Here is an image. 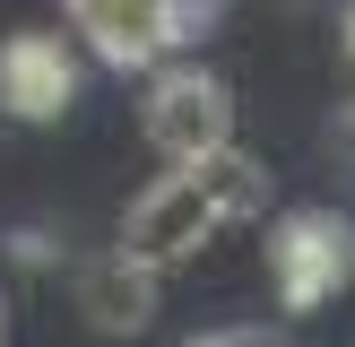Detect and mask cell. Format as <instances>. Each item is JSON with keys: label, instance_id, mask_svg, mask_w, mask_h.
Returning a JSON list of instances; mask_svg holds the SVG:
<instances>
[{"label": "cell", "instance_id": "6da1fadb", "mask_svg": "<svg viewBox=\"0 0 355 347\" xmlns=\"http://www.w3.org/2000/svg\"><path fill=\"white\" fill-rule=\"evenodd\" d=\"M61 9H69V26L87 35V52L104 69H165L208 26L217 0H61Z\"/></svg>", "mask_w": 355, "mask_h": 347}, {"label": "cell", "instance_id": "7a4b0ae2", "mask_svg": "<svg viewBox=\"0 0 355 347\" xmlns=\"http://www.w3.org/2000/svg\"><path fill=\"white\" fill-rule=\"evenodd\" d=\"M139 121H148V148L165 156V165H200V156L234 148V96H225V78H208L200 61H165L156 69Z\"/></svg>", "mask_w": 355, "mask_h": 347}, {"label": "cell", "instance_id": "3957f363", "mask_svg": "<svg viewBox=\"0 0 355 347\" xmlns=\"http://www.w3.org/2000/svg\"><path fill=\"white\" fill-rule=\"evenodd\" d=\"M355 278V226L338 208H286L269 226V287L286 312H321Z\"/></svg>", "mask_w": 355, "mask_h": 347}, {"label": "cell", "instance_id": "277c9868", "mask_svg": "<svg viewBox=\"0 0 355 347\" xmlns=\"http://www.w3.org/2000/svg\"><path fill=\"white\" fill-rule=\"evenodd\" d=\"M217 226H225L217 200L173 165L165 183H148V191L130 200V217H121V260L148 269V278H165V269H182V260H200V243L217 235Z\"/></svg>", "mask_w": 355, "mask_h": 347}, {"label": "cell", "instance_id": "5b68a950", "mask_svg": "<svg viewBox=\"0 0 355 347\" xmlns=\"http://www.w3.org/2000/svg\"><path fill=\"white\" fill-rule=\"evenodd\" d=\"M78 104V61L61 35H9L0 44V113L9 121H61Z\"/></svg>", "mask_w": 355, "mask_h": 347}, {"label": "cell", "instance_id": "8992f818", "mask_svg": "<svg viewBox=\"0 0 355 347\" xmlns=\"http://www.w3.org/2000/svg\"><path fill=\"white\" fill-rule=\"evenodd\" d=\"M78 312L104 330V339H139V330L156 321V278L130 269L121 252H104V260L78 269Z\"/></svg>", "mask_w": 355, "mask_h": 347}, {"label": "cell", "instance_id": "52a82bcc", "mask_svg": "<svg viewBox=\"0 0 355 347\" xmlns=\"http://www.w3.org/2000/svg\"><path fill=\"white\" fill-rule=\"evenodd\" d=\"M182 174L208 191V200H217V217H225V226H234V217H252V208L269 200V174H260L243 148H217V156H200V165H182Z\"/></svg>", "mask_w": 355, "mask_h": 347}, {"label": "cell", "instance_id": "ba28073f", "mask_svg": "<svg viewBox=\"0 0 355 347\" xmlns=\"http://www.w3.org/2000/svg\"><path fill=\"white\" fill-rule=\"evenodd\" d=\"M191 347H277L269 330H208V339H191Z\"/></svg>", "mask_w": 355, "mask_h": 347}, {"label": "cell", "instance_id": "9c48e42d", "mask_svg": "<svg viewBox=\"0 0 355 347\" xmlns=\"http://www.w3.org/2000/svg\"><path fill=\"white\" fill-rule=\"evenodd\" d=\"M338 52H347V78H355V0H347V26H338Z\"/></svg>", "mask_w": 355, "mask_h": 347}]
</instances>
